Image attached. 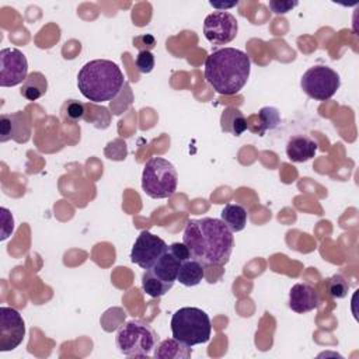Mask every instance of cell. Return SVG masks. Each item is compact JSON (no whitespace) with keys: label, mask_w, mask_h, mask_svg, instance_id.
I'll list each match as a JSON object with an SVG mask.
<instances>
[{"label":"cell","mask_w":359,"mask_h":359,"mask_svg":"<svg viewBox=\"0 0 359 359\" xmlns=\"http://www.w3.org/2000/svg\"><path fill=\"white\" fill-rule=\"evenodd\" d=\"M182 243L188 247L191 258L198 259L205 266H222L230 259L234 237L222 219L202 217L191 219L187 223Z\"/></svg>","instance_id":"1"},{"label":"cell","mask_w":359,"mask_h":359,"mask_svg":"<svg viewBox=\"0 0 359 359\" xmlns=\"http://www.w3.org/2000/svg\"><path fill=\"white\" fill-rule=\"evenodd\" d=\"M251 59L237 48L213 50L205 60V80L222 95H234L250 77Z\"/></svg>","instance_id":"2"},{"label":"cell","mask_w":359,"mask_h":359,"mask_svg":"<svg viewBox=\"0 0 359 359\" xmlns=\"http://www.w3.org/2000/svg\"><path fill=\"white\" fill-rule=\"evenodd\" d=\"M125 84L123 73L112 60L87 62L77 74V87L83 97L94 104L112 101Z\"/></svg>","instance_id":"3"},{"label":"cell","mask_w":359,"mask_h":359,"mask_svg":"<svg viewBox=\"0 0 359 359\" xmlns=\"http://www.w3.org/2000/svg\"><path fill=\"white\" fill-rule=\"evenodd\" d=\"M171 332L172 338L188 346L206 344L212 334L210 318L202 309L181 307L171 317Z\"/></svg>","instance_id":"4"},{"label":"cell","mask_w":359,"mask_h":359,"mask_svg":"<svg viewBox=\"0 0 359 359\" xmlns=\"http://www.w3.org/2000/svg\"><path fill=\"white\" fill-rule=\"evenodd\" d=\"M158 344L157 332L144 321L130 320L119 327L115 345L125 356H150Z\"/></svg>","instance_id":"5"},{"label":"cell","mask_w":359,"mask_h":359,"mask_svg":"<svg viewBox=\"0 0 359 359\" xmlns=\"http://www.w3.org/2000/svg\"><path fill=\"white\" fill-rule=\"evenodd\" d=\"M178 174L172 163L163 157H151L142 172V189L153 199H165L175 194Z\"/></svg>","instance_id":"6"},{"label":"cell","mask_w":359,"mask_h":359,"mask_svg":"<svg viewBox=\"0 0 359 359\" xmlns=\"http://www.w3.org/2000/svg\"><path fill=\"white\" fill-rule=\"evenodd\" d=\"M341 86L339 74L325 65H316L304 72L300 87L313 100L327 101L334 97Z\"/></svg>","instance_id":"7"},{"label":"cell","mask_w":359,"mask_h":359,"mask_svg":"<svg viewBox=\"0 0 359 359\" xmlns=\"http://www.w3.org/2000/svg\"><path fill=\"white\" fill-rule=\"evenodd\" d=\"M238 32L236 17L227 11H213L203 21V34L212 45H226L231 42Z\"/></svg>","instance_id":"8"},{"label":"cell","mask_w":359,"mask_h":359,"mask_svg":"<svg viewBox=\"0 0 359 359\" xmlns=\"http://www.w3.org/2000/svg\"><path fill=\"white\" fill-rule=\"evenodd\" d=\"M167 248L168 245L163 238L147 230H143L137 236L130 250V261L139 265L142 269H149L157 262V259L165 252Z\"/></svg>","instance_id":"9"},{"label":"cell","mask_w":359,"mask_h":359,"mask_svg":"<svg viewBox=\"0 0 359 359\" xmlns=\"http://www.w3.org/2000/svg\"><path fill=\"white\" fill-rule=\"evenodd\" d=\"M28 77V62L25 55L17 48L0 50V86L14 87Z\"/></svg>","instance_id":"10"},{"label":"cell","mask_w":359,"mask_h":359,"mask_svg":"<svg viewBox=\"0 0 359 359\" xmlns=\"http://www.w3.org/2000/svg\"><path fill=\"white\" fill-rule=\"evenodd\" d=\"M25 337V323L18 310L0 307V351L15 349Z\"/></svg>","instance_id":"11"},{"label":"cell","mask_w":359,"mask_h":359,"mask_svg":"<svg viewBox=\"0 0 359 359\" xmlns=\"http://www.w3.org/2000/svg\"><path fill=\"white\" fill-rule=\"evenodd\" d=\"M31 139V122L25 111L13 114H1L0 116V142L14 140L17 143H27Z\"/></svg>","instance_id":"12"},{"label":"cell","mask_w":359,"mask_h":359,"mask_svg":"<svg viewBox=\"0 0 359 359\" xmlns=\"http://www.w3.org/2000/svg\"><path fill=\"white\" fill-rule=\"evenodd\" d=\"M184 261L170 248L165 250V252L157 259V262L149 268L147 271L160 282H163L164 285H167L168 287H172L175 280H177V275H178V269L180 265Z\"/></svg>","instance_id":"13"},{"label":"cell","mask_w":359,"mask_h":359,"mask_svg":"<svg viewBox=\"0 0 359 359\" xmlns=\"http://www.w3.org/2000/svg\"><path fill=\"white\" fill-rule=\"evenodd\" d=\"M320 304V296L316 289L309 283H296L289 292V307L292 311L304 314Z\"/></svg>","instance_id":"14"},{"label":"cell","mask_w":359,"mask_h":359,"mask_svg":"<svg viewBox=\"0 0 359 359\" xmlns=\"http://www.w3.org/2000/svg\"><path fill=\"white\" fill-rule=\"evenodd\" d=\"M317 149V143L310 136L294 135L287 140L286 156L293 163H306L314 157Z\"/></svg>","instance_id":"15"},{"label":"cell","mask_w":359,"mask_h":359,"mask_svg":"<svg viewBox=\"0 0 359 359\" xmlns=\"http://www.w3.org/2000/svg\"><path fill=\"white\" fill-rule=\"evenodd\" d=\"M220 128L234 136H241L247 130V119L236 107H226L220 115Z\"/></svg>","instance_id":"16"},{"label":"cell","mask_w":359,"mask_h":359,"mask_svg":"<svg viewBox=\"0 0 359 359\" xmlns=\"http://www.w3.org/2000/svg\"><path fill=\"white\" fill-rule=\"evenodd\" d=\"M205 278V265L198 259L189 258L180 265L177 280L184 286H196Z\"/></svg>","instance_id":"17"},{"label":"cell","mask_w":359,"mask_h":359,"mask_svg":"<svg viewBox=\"0 0 359 359\" xmlns=\"http://www.w3.org/2000/svg\"><path fill=\"white\" fill-rule=\"evenodd\" d=\"M191 346L180 342L175 338L161 341L154 349V356L161 359H188L191 358Z\"/></svg>","instance_id":"18"},{"label":"cell","mask_w":359,"mask_h":359,"mask_svg":"<svg viewBox=\"0 0 359 359\" xmlns=\"http://www.w3.org/2000/svg\"><path fill=\"white\" fill-rule=\"evenodd\" d=\"M48 80L41 72H32L28 74L21 86L20 94L28 101H36L46 94Z\"/></svg>","instance_id":"19"},{"label":"cell","mask_w":359,"mask_h":359,"mask_svg":"<svg viewBox=\"0 0 359 359\" xmlns=\"http://www.w3.org/2000/svg\"><path fill=\"white\" fill-rule=\"evenodd\" d=\"M220 219L233 233H237L247 224V210L238 203H227L220 212Z\"/></svg>","instance_id":"20"},{"label":"cell","mask_w":359,"mask_h":359,"mask_svg":"<svg viewBox=\"0 0 359 359\" xmlns=\"http://www.w3.org/2000/svg\"><path fill=\"white\" fill-rule=\"evenodd\" d=\"M142 287H143L144 293L149 294L150 297H161L171 289L167 285H164L163 282H160L158 279H156L147 269L144 271V273L142 276Z\"/></svg>","instance_id":"21"},{"label":"cell","mask_w":359,"mask_h":359,"mask_svg":"<svg viewBox=\"0 0 359 359\" xmlns=\"http://www.w3.org/2000/svg\"><path fill=\"white\" fill-rule=\"evenodd\" d=\"M258 121H259V123L262 126L258 133L262 136L265 133V130L273 129V128L278 126V123L280 121V114L273 107H264L258 112Z\"/></svg>","instance_id":"22"},{"label":"cell","mask_w":359,"mask_h":359,"mask_svg":"<svg viewBox=\"0 0 359 359\" xmlns=\"http://www.w3.org/2000/svg\"><path fill=\"white\" fill-rule=\"evenodd\" d=\"M62 116L70 122H77L86 116V105L76 100H69L62 107Z\"/></svg>","instance_id":"23"},{"label":"cell","mask_w":359,"mask_h":359,"mask_svg":"<svg viewBox=\"0 0 359 359\" xmlns=\"http://www.w3.org/2000/svg\"><path fill=\"white\" fill-rule=\"evenodd\" d=\"M327 289L332 299H344L348 294L349 283L342 275H334L328 279Z\"/></svg>","instance_id":"24"},{"label":"cell","mask_w":359,"mask_h":359,"mask_svg":"<svg viewBox=\"0 0 359 359\" xmlns=\"http://www.w3.org/2000/svg\"><path fill=\"white\" fill-rule=\"evenodd\" d=\"M135 63L140 73H150L154 69V56L150 50H140L135 59Z\"/></svg>","instance_id":"25"},{"label":"cell","mask_w":359,"mask_h":359,"mask_svg":"<svg viewBox=\"0 0 359 359\" xmlns=\"http://www.w3.org/2000/svg\"><path fill=\"white\" fill-rule=\"evenodd\" d=\"M1 220H3V227H1V237L0 240H6L14 230V220L8 209L1 208Z\"/></svg>","instance_id":"26"},{"label":"cell","mask_w":359,"mask_h":359,"mask_svg":"<svg viewBox=\"0 0 359 359\" xmlns=\"http://www.w3.org/2000/svg\"><path fill=\"white\" fill-rule=\"evenodd\" d=\"M299 3L297 1H283V0H271L269 8L273 14H286L293 10Z\"/></svg>","instance_id":"27"},{"label":"cell","mask_w":359,"mask_h":359,"mask_svg":"<svg viewBox=\"0 0 359 359\" xmlns=\"http://www.w3.org/2000/svg\"><path fill=\"white\" fill-rule=\"evenodd\" d=\"M133 45L140 50H150L156 46V39L154 36L149 35V34H144V35H139V36H135L133 38Z\"/></svg>","instance_id":"28"},{"label":"cell","mask_w":359,"mask_h":359,"mask_svg":"<svg viewBox=\"0 0 359 359\" xmlns=\"http://www.w3.org/2000/svg\"><path fill=\"white\" fill-rule=\"evenodd\" d=\"M209 4H210L212 7H215V8H219V11H224V8L234 7V6H237L238 3H237V1H233V3H216V1H210Z\"/></svg>","instance_id":"29"}]
</instances>
